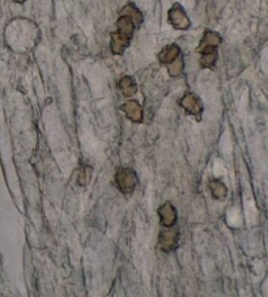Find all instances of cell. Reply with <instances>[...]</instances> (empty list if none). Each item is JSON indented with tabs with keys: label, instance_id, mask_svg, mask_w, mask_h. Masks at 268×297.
<instances>
[{
	"label": "cell",
	"instance_id": "obj_12",
	"mask_svg": "<svg viewBox=\"0 0 268 297\" xmlns=\"http://www.w3.org/2000/svg\"><path fill=\"white\" fill-rule=\"evenodd\" d=\"M119 86L120 92L123 93V96L126 97H131L134 96L136 93V90H138V86H136V83H135V80L132 79L131 76H124L119 80Z\"/></svg>",
	"mask_w": 268,
	"mask_h": 297
},
{
	"label": "cell",
	"instance_id": "obj_5",
	"mask_svg": "<svg viewBox=\"0 0 268 297\" xmlns=\"http://www.w3.org/2000/svg\"><path fill=\"white\" fill-rule=\"evenodd\" d=\"M179 104L185 109L187 114L194 115L195 118H198V121H200V117L203 113V104L200 102L199 97H196L195 94L189 92L181 98Z\"/></svg>",
	"mask_w": 268,
	"mask_h": 297
},
{
	"label": "cell",
	"instance_id": "obj_14",
	"mask_svg": "<svg viewBox=\"0 0 268 297\" xmlns=\"http://www.w3.org/2000/svg\"><path fill=\"white\" fill-rule=\"evenodd\" d=\"M168 66V71L170 73V76H179L181 73L183 72V68H185V63H183L182 56H178V58L174 60V62L169 63L166 64Z\"/></svg>",
	"mask_w": 268,
	"mask_h": 297
},
{
	"label": "cell",
	"instance_id": "obj_15",
	"mask_svg": "<svg viewBox=\"0 0 268 297\" xmlns=\"http://www.w3.org/2000/svg\"><path fill=\"white\" fill-rule=\"evenodd\" d=\"M13 1H16V3H24L26 0H13Z\"/></svg>",
	"mask_w": 268,
	"mask_h": 297
},
{
	"label": "cell",
	"instance_id": "obj_2",
	"mask_svg": "<svg viewBox=\"0 0 268 297\" xmlns=\"http://www.w3.org/2000/svg\"><path fill=\"white\" fill-rule=\"evenodd\" d=\"M179 240V231L174 225L173 227H168V228L162 229L158 236V248L162 252H172L178 246Z\"/></svg>",
	"mask_w": 268,
	"mask_h": 297
},
{
	"label": "cell",
	"instance_id": "obj_13",
	"mask_svg": "<svg viewBox=\"0 0 268 297\" xmlns=\"http://www.w3.org/2000/svg\"><path fill=\"white\" fill-rule=\"evenodd\" d=\"M120 14H123V16H127V17H130L131 20L134 21L136 26H139V25L143 22V20H144V16H143V13H141L138 8L135 7L134 4H127V5H124L123 9H122V12H120Z\"/></svg>",
	"mask_w": 268,
	"mask_h": 297
},
{
	"label": "cell",
	"instance_id": "obj_4",
	"mask_svg": "<svg viewBox=\"0 0 268 297\" xmlns=\"http://www.w3.org/2000/svg\"><path fill=\"white\" fill-rule=\"evenodd\" d=\"M169 22L172 24V26L177 30H186L190 28L191 21H190L189 16L186 14V12L183 10V8L178 4H176L172 9L169 10Z\"/></svg>",
	"mask_w": 268,
	"mask_h": 297
},
{
	"label": "cell",
	"instance_id": "obj_10",
	"mask_svg": "<svg viewBox=\"0 0 268 297\" xmlns=\"http://www.w3.org/2000/svg\"><path fill=\"white\" fill-rule=\"evenodd\" d=\"M178 56H181V50L177 45H169L165 48H162V51L158 54V60L162 64H169L174 62Z\"/></svg>",
	"mask_w": 268,
	"mask_h": 297
},
{
	"label": "cell",
	"instance_id": "obj_9",
	"mask_svg": "<svg viewBox=\"0 0 268 297\" xmlns=\"http://www.w3.org/2000/svg\"><path fill=\"white\" fill-rule=\"evenodd\" d=\"M131 39L126 38L123 35H120L118 31H114L113 34H111V43H110V48L111 52L115 54V55H120V54H123V51L126 48L128 47L130 45Z\"/></svg>",
	"mask_w": 268,
	"mask_h": 297
},
{
	"label": "cell",
	"instance_id": "obj_6",
	"mask_svg": "<svg viewBox=\"0 0 268 297\" xmlns=\"http://www.w3.org/2000/svg\"><path fill=\"white\" fill-rule=\"evenodd\" d=\"M120 110L123 111L127 119H130L134 123H141L144 119V113H143V106L138 101H127L120 106Z\"/></svg>",
	"mask_w": 268,
	"mask_h": 297
},
{
	"label": "cell",
	"instance_id": "obj_7",
	"mask_svg": "<svg viewBox=\"0 0 268 297\" xmlns=\"http://www.w3.org/2000/svg\"><path fill=\"white\" fill-rule=\"evenodd\" d=\"M158 216H160V224L164 228L173 227L177 223V210L170 202H165L161 207L158 208Z\"/></svg>",
	"mask_w": 268,
	"mask_h": 297
},
{
	"label": "cell",
	"instance_id": "obj_3",
	"mask_svg": "<svg viewBox=\"0 0 268 297\" xmlns=\"http://www.w3.org/2000/svg\"><path fill=\"white\" fill-rule=\"evenodd\" d=\"M221 43V35L217 34L216 31L207 30L204 33L203 38L200 41V45L198 47V52L200 55H211V54H217V46Z\"/></svg>",
	"mask_w": 268,
	"mask_h": 297
},
{
	"label": "cell",
	"instance_id": "obj_11",
	"mask_svg": "<svg viewBox=\"0 0 268 297\" xmlns=\"http://www.w3.org/2000/svg\"><path fill=\"white\" fill-rule=\"evenodd\" d=\"M212 197L217 201H224L228 195V187L220 180H211L208 183Z\"/></svg>",
	"mask_w": 268,
	"mask_h": 297
},
{
	"label": "cell",
	"instance_id": "obj_1",
	"mask_svg": "<svg viewBox=\"0 0 268 297\" xmlns=\"http://www.w3.org/2000/svg\"><path fill=\"white\" fill-rule=\"evenodd\" d=\"M114 180H115V185H117L120 193L126 194V195L134 193L139 181L136 172L131 168H119L115 173Z\"/></svg>",
	"mask_w": 268,
	"mask_h": 297
},
{
	"label": "cell",
	"instance_id": "obj_8",
	"mask_svg": "<svg viewBox=\"0 0 268 297\" xmlns=\"http://www.w3.org/2000/svg\"><path fill=\"white\" fill-rule=\"evenodd\" d=\"M135 28H136V25L130 17L127 16H123V14H120V17L118 18L117 21V29L118 33L120 35H123L126 38L131 39L132 38V35H134Z\"/></svg>",
	"mask_w": 268,
	"mask_h": 297
}]
</instances>
